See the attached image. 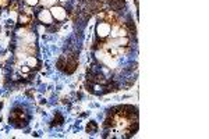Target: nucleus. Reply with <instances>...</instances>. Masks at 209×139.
Listing matches in <instances>:
<instances>
[{
    "instance_id": "nucleus-1",
    "label": "nucleus",
    "mask_w": 209,
    "mask_h": 139,
    "mask_svg": "<svg viewBox=\"0 0 209 139\" xmlns=\"http://www.w3.org/2000/svg\"><path fill=\"white\" fill-rule=\"evenodd\" d=\"M49 11H50L53 20H56V21H64L65 17H67V11L63 7H60V6H53Z\"/></svg>"
},
{
    "instance_id": "nucleus-2",
    "label": "nucleus",
    "mask_w": 209,
    "mask_h": 139,
    "mask_svg": "<svg viewBox=\"0 0 209 139\" xmlns=\"http://www.w3.org/2000/svg\"><path fill=\"white\" fill-rule=\"evenodd\" d=\"M110 29L112 28L107 22H101L98 27H96V32H98V35L101 36V38L107 36V33H110Z\"/></svg>"
},
{
    "instance_id": "nucleus-3",
    "label": "nucleus",
    "mask_w": 209,
    "mask_h": 139,
    "mask_svg": "<svg viewBox=\"0 0 209 139\" xmlns=\"http://www.w3.org/2000/svg\"><path fill=\"white\" fill-rule=\"evenodd\" d=\"M38 20L43 24H52L53 17H52L49 10H42V11H39V14H38Z\"/></svg>"
},
{
    "instance_id": "nucleus-4",
    "label": "nucleus",
    "mask_w": 209,
    "mask_h": 139,
    "mask_svg": "<svg viewBox=\"0 0 209 139\" xmlns=\"http://www.w3.org/2000/svg\"><path fill=\"white\" fill-rule=\"evenodd\" d=\"M36 64H38V60H36V58L34 57V56H31V57H28V58H27V66L29 67V68H34V67H35Z\"/></svg>"
},
{
    "instance_id": "nucleus-5",
    "label": "nucleus",
    "mask_w": 209,
    "mask_h": 139,
    "mask_svg": "<svg viewBox=\"0 0 209 139\" xmlns=\"http://www.w3.org/2000/svg\"><path fill=\"white\" fill-rule=\"evenodd\" d=\"M20 21H21V24H27L28 21H29V17L25 15V14H21L20 15Z\"/></svg>"
},
{
    "instance_id": "nucleus-6",
    "label": "nucleus",
    "mask_w": 209,
    "mask_h": 139,
    "mask_svg": "<svg viewBox=\"0 0 209 139\" xmlns=\"http://www.w3.org/2000/svg\"><path fill=\"white\" fill-rule=\"evenodd\" d=\"M38 2H39V0H25V3L28 6H36V4H38Z\"/></svg>"
},
{
    "instance_id": "nucleus-7",
    "label": "nucleus",
    "mask_w": 209,
    "mask_h": 139,
    "mask_svg": "<svg viewBox=\"0 0 209 139\" xmlns=\"http://www.w3.org/2000/svg\"><path fill=\"white\" fill-rule=\"evenodd\" d=\"M60 2H67V0H60Z\"/></svg>"
}]
</instances>
